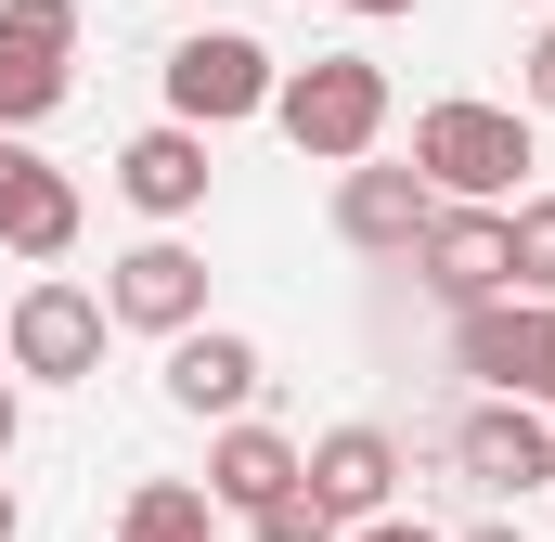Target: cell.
Wrapping results in <instances>:
<instances>
[{"label":"cell","mask_w":555,"mask_h":542,"mask_svg":"<svg viewBox=\"0 0 555 542\" xmlns=\"http://www.w3.org/2000/svg\"><path fill=\"white\" fill-rule=\"evenodd\" d=\"M530 168V117L517 104H426L414 117V181L439 207H504Z\"/></svg>","instance_id":"6da1fadb"},{"label":"cell","mask_w":555,"mask_h":542,"mask_svg":"<svg viewBox=\"0 0 555 542\" xmlns=\"http://www.w3.org/2000/svg\"><path fill=\"white\" fill-rule=\"evenodd\" d=\"M272 117H284V142H297V155L362 168V155H375V130H388V65H375V52H310V65L272 91Z\"/></svg>","instance_id":"7a4b0ae2"},{"label":"cell","mask_w":555,"mask_h":542,"mask_svg":"<svg viewBox=\"0 0 555 542\" xmlns=\"http://www.w3.org/2000/svg\"><path fill=\"white\" fill-rule=\"evenodd\" d=\"M284 65L246 39V26H194L181 52H168V117L181 130H233V117H272Z\"/></svg>","instance_id":"3957f363"},{"label":"cell","mask_w":555,"mask_h":542,"mask_svg":"<svg viewBox=\"0 0 555 542\" xmlns=\"http://www.w3.org/2000/svg\"><path fill=\"white\" fill-rule=\"evenodd\" d=\"M0 349H13V375H39V388H78V375L104 362V297H91V284H65V271H39V284L13 297Z\"/></svg>","instance_id":"277c9868"},{"label":"cell","mask_w":555,"mask_h":542,"mask_svg":"<svg viewBox=\"0 0 555 542\" xmlns=\"http://www.w3.org/2000/svg\"><path fill=\"white\" fill-rule=\"evenodd\" d=\"M414 284L439 310H491V297H517V259H504V207H439L414 246Z\"/></svg>","instance_id":"5b68a950"},{"label":"cell","mask_w":555,"mask_h":542,"mask_svg":"<svg viewBox=\"0 0 555 542\" xmlns=\"http://www.w3.org/2000/svg\"><path fill=\"white\" fill-rule=\"evenodd\" d=\"M104 323H142V336H194L207 323V259L181 233H142L130 259L104 271Z\"/></svg>","instance_id":"8992f818"},{"label":"cell","mask_w":555,"mask_h":542,"mask_svg":"<svg viewBox=\"0 0 555 542\" xmlns=\"http://www.w3.org/2000/svg\"><path fill=\"white\" fill-rule=\"evenodd\" d=\"M297 478H310V504H323L336 530H375L388 491H401V439H388V426H323V439L297 452Z\"/></svg>","instance_id":"52a82bcc"},{"label":"cell","mask_w":555,"mask_h":542,"mask_svg":"<svg viewBox=\"0 0 555 542\" xmlns=\"http://www.w3.org/2000/svg\"><path fill=\"white\" fill-rule=\"evenodd\" d=\"M259 336H233V323H194V336H168V401L207 413V426H246V401H259Z\"/></svg>","instance_id":"ba28073f"},{"label":"cell","mask_w":555,"mask_h":542,"mask_svg":"<svg viewBox=\"0 0 555 542\" xmlns=\"http://www.w3.org/2000/svg\"><path fill=\"white\" fill-rule=\"evenodd\" d=\"M452 465H465L478 491H555V426L530 401H478L452 426Z\"/></svg>","instance_id":"9c48e42d"},{"label":"cell","mask_w":555,"mask_h":542,"mask_svg":"<svg viewBox=\"0 0 555 542\" xmlns=\"http://www.w3.org/2000/svg\"><path fill=\"white\" fill-rule=\"evenodd\" d=\"M426 220H439V194H426L414 168H349V181H336V233H349L362 259H414Z\"/></svg>","instance_id":"30bf717a"},{"label":"cell","mask_w":555,"mask_h":542,"mask_svg":"<svg viewBox=\"0 0 555 542\" xmlns=\"http://www.w3.org/2000/svg\"><path fill=\"white\" fill-rule=\"evenodd\" d=\"M452 362L491 388V401H530V362H543V310L530 297H491V310H452Z\"/></svg>","instance_id":"8fae6325"},{"label":"cell","mask_w":555,"mask_h":542,"mask_svg":"<svg viewBox=\"0 0 555 542\" xmlns=\"http://www.w3.org/2000/svg\"><path fill=\"white\" fill-rule=\"evenodd\" d=\"M284 491H297V439H284V426L246 413V426L207 439V504H220V517H259V504H284Z\"/></svg>","instance_id":"7c38bea8"},{"label":"cell","mask_w":555,"mask_h":542,"mask_svg":"<svg viewBox=\"0 0 555 542\" xmlns=\"http://www.w3.org/2000/svg\"><path fill=\"white\" fill-rule=\"evenodd\" d=\"M117 194H130L142 220H194V207H207V130H181V117L142 130L130 155H117Z\"/></svg>","instance_id":"4fadbf2b"},{"label":"cell","mask_w":555,"mask_h":542,"mask_svg":"<svg viewBox=\"0 0 555 542\" xmlns=\"http://www.w3.org/2000/svg\"><path fill=\"white\" fill-rule=\"evenodd\" d=\"M0 246L13 259H65L78 246V181L39 155H0Z\"/></svg>","instance_id":"5bb4252c"},{"label":"cell","mask_w":555,"mask_h":542,"mask_svg":"<svg viewBox=\"0 0 555 542\" xmlns=\"http://www.w3.org/2000/svg\"><path fill=\"white\" fill-rule=\"evenodd\" d=\"M117 542H220V504H207L194 478H142L130 517H117Z\"/></svg>","instance_id":"9a60e30c"},{"label":"cell","mask_w":555,"mask_h":542,"mask_svg":"<svg viewBox=\"0 0 555 542\" xmlns=\"http://www.w3.org/2000/svg\"><path fill=\"white\" fill-rule=\"evenodd\" d=\"M504 259H517V297H530V310H555V194L504 207Z\"/></svg>","instance_id":"2e32d148"},{"label":"cell","mask_w":555,"mask_h":542,"mask_svg":"<svg viewBox=\"0 0 555 542\" xmlns=\"http://www.w3.org/2000/svg\"><path fill=\"white\" fill-rule=\"evenodd\" d=\"M52 104H65V65H52V52H13V39H0V130H39Z\"/></svg>","instance_id":"e0dca14e"},{"label":"cell","mask_w":555,"mask_h":542,"mask_svg":"<svg viewBox=\"0 0 555 542\" xmlns=\"http://www.w3.org/2000/svg\"><path fill=\"white\" fill-rule=\"evenodd\" d=\"M0 39H13V52H52V65H78V0H0Z\"/></svg>","instance_id":"ac0fdd59"},{"label":"cell","mask_w":555,"mask_h":542,"mask_svg":"<svg viewBox=\"0 0 555 542\" xmlns=\"http://www.w3.org/2000/svg\"><path fill=\"white\" fill-rule=\"evenodd\" d=\"M246 530H259V542H349V530H336V517H323V504H310V478H297L284 504H259Z\"/></svg>","instance_id":"d6986e66"},{"label":"cell","mask_w":555,"mask_h":542,"mask_svg":"<svg viewBox=\"0 0 555 542\" xmlns=\"http://www.w3.org/2000/svg\"><path fill=\"white\" fill-rule=\"evenodd\" d=\"M517 91H530V117H555V26L517 52Z\"/></svg>","instance_id":"ffe728a7"},{"label":"cell","mask_w":555,"mask_h":542,"mask_svg":"<svg viewBox=\"0 0 555 542\" xmlns=\"http://www.w3.org/2000/svg\"><path fill=\"white\" fill-rule=\"evenodd\" d=\"M530 413H555V310H543V362H530Z\"/></svg>","instance_id":"44dd1931"},{"label":"cell","mask_w":555,"mask_h":542,"mask_svg":"<svg viewBox=\"0 0 555 542\" xmlns=\"http://www.w3.org/2000/svg\"><path fill=\"white\" fill-rule=\"evenodd\" d=\"M349 542H439V530H414V517H375V530H349Z\"/></svg>","instance_id":"7402d4cb"},{"label":"cell","mask_w":555,"mask_h":542,"mask_svg":"<svg viewBox=\"0 0 555 542\" xmlns=\"http://www.w3.org/2000/svg\"><path fill=\"white\" fill-rule=\"evenodd\" d=\"M13 439H26V413H13V388H0V465H13Z\"/></svg>","instance_id":"603a6c76"},{"label":"cell","mask_w":555,"mask_h":542,"mask_svg":"<svg viewBox=\"0 0 555 542\" xmlns=\"http://www.w3.org/2000/svg\"><path fill=\"white\" fill-rule=\"evenodd\" d=\"M349 13H362V26H388V13H414V0H349Z\"/></svg>","instance_id":"cb8c5ba5"},{"label":"cell","mask_w":555,"mask_h":542,"mask_svg":"<svg viewBox=\"0 0 555 542\" xmlns=\"http://www.w3.org/2000/svg\"><path fill=\"white\" fill-rule=\"evenodd\" d=\"M465 542H530V530H465Z\"/></svg>","instance_id":"d4e9b609"},{"label":"cell","mask_w":555,"mask_h":542,"mask_svg":"<svg viewBox=\"0 0 555 542\" xmlns=\"http://www.w3.org/2000/svg\"><path fill=\"white\" fill-rule=\"evenodd\" d=\"M0 542H13V491H0Z\"/></svg>","instance_id":"484cf974"},{"label":"cell","mask_w":555,"mask_h":542,"mask_svg":"<svg viewBox=\"0 0 555 542\" xmlns=\"http://www.w3.org/2000/svg\"><path fill=\"white\" fill-rule=\"evenodd\" d=\"M0 155H13V142H0Z\"/></svg>","instance_id":"4316f807"}]
</instances>
